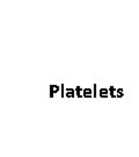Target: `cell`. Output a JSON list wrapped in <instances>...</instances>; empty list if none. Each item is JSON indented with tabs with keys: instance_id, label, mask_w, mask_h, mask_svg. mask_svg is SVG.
Returning <instances> with one entry per match:
<instances>
[{
	"instance_id": "6da1fadb",
	"label": "cell",
	"mask_w": 139,
	"mask_h": 157,
	"mask_svg": "<svg viewBox=\"0 0 139 157\" xmlns=\"http://www.w3.org/2000/svg\"><path fill=\"white\" fill-rule=\"evenodd\" d=\"M83 97H92V90L90 89H86V90H83Z\"/></svg>"
},
{
	"instance_id": "7a4b0ae2",
	"label": "cell",
	"mask_w": 139,
	"mask_h": 157,
	"mask_svg": "<svg viewBox=\"0 0 139 157\" xmlns=\"http://www.w3.org/2000/svg\"><path fill=\"white\" fill-rule=\"evenodd\" d=\"M100 95H101V97H103V98L108 97V90H106V89H102V90L100 91Z\"/></svg>"
},
{
	"instance_id": "3957f363",
	"label": "cell",
	"mask_w": 139,
	"mask_h": 157,
	"mask_svg": "<svg viewBox=\"0 0 139 157\" xmlns=\"http://www.w3.org/2000/svg\"><path fill=\"white\" fill-rule=\"evenodd\" d=\"M66 95H67V97H70V98H71V97H73V95H74V91L71 90V89H68V90H67Z\"/></svg>"
},
{
	"instance_id": "277c9868",
	"label": "cell",
	"mask_w": 139,
	"mask_h": 157,
	"mask_svg": "<svg viewBox=\"0 0 139 157\" xmlns=\"http://www.w3.org/2000/svg\"><path fill=\"white\" fill-rule=\"evenodd\" d=\"M77 94L79 95V97H80V95H81V87H77Z\"/></svg>"
},
{
	"instance_id": "5b68a950",
	"label": "cell",
	"mask_w": 139,
	"mask_h": 157,
	"mask_svg": "<svg viewBox=\"0 0 139 157\" xmlns=\"http://www.w3.org/2000/svg\"><path fill=\"white\" fill-rule=\"evenodd\" d=\"M110 93H111V95H112V97H114V95H115V89H114V87H110Z\"/></svg>"
},
{
	"instance_id": "8992f818",
	"label": "cell",
	"mask_w": 139,
	"mask_h": 157,
	"mask_svg": "<svg viewBox=\"0 0 139 157\" xmlns=\"http://www.w3.org/2000/svg\"><path fill=\"white\" fill-rule=\"evenodd\" d=\"M117 92H118V93H117V95H118V97H122V95H123L122 90H118V91H117Z\"/></svg>"
}]
</instances>
